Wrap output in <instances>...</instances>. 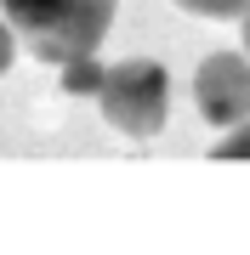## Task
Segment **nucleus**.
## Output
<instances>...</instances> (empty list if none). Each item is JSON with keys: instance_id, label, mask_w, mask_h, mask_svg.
I'll use <instances>...</instances> for the list:
<instances>
[{"instance_id": "f257e3e1", "label": "nucleus", "mask_w": 250, "mask_h": 255, "mask_svg": "<svg viewBox=\"0 0 250 255\" xmlns=\"http://www.w3.org/2000/svg\"><path fill=\"white\" fill-rule=\"evenodd\" d=\"M6 23L23 34L28 57L63 68L68 57H85L102 46L120 0H0Z\"/></svg>"}, {"instance_id": "f03ea898", "label": "nucleus", "mask_w": 250, "mask_h": 255, "mask_svg": "<svg viewBox=\"0 0 250 255\" xmlns=\"http://www.w3.org/2000/svg\"><path fill=\"white\" fill-rule=\"evenodd\" d=\"M97 108H102V119L114 130L148 142V136H159V125L171 114V74L159 63H148V57H125V63L102 68Z\"/></svg>"}, {"instance_id": "7ed1b4c3", "label": "nucleus", "mask_w": 250, "mask_h": 255, "mask_svg": "<svg viewBox=\"0 0 250 255\" xmlns=\"http://www.w3.org/2000/svg\"><path fill=\"white\" fill-rule=\"evenodd\" d=\"M194 102L205 125H245L250 119V57L239 51H211L194 74Z\"/></svg>"}, {"instance_id": "20e7f679", "label": "nucleus", "mask_w": 250, "mask_h": 255, "mask_svg": "<svg viewBox=\"0 0 250 255\" xmlns=\"http://www.w3.org/2000/svg\"><path fill=\"white\" fill-rule=\"evenodd\" d=\"M97 85H102V63H97V51L68 57V63H63V91H68V97H97Z\"/></svg>"}, {"instance_id": "39448f33", "label": "nucleus", "mask_w": 250, "mask_h": 255, "mask_svg": "<svg viewBox=\"0 0 250 255\" xmlns=\"http://www.w3.org/2000/svg\"><path fill=\"white\" fill-rule=\"evenodd\" d=\"M182 11H194V17H245L250 0H176Z\"/></svg>"}, {"instance_id": "423d86ee", "label": "nucleus", "mask_w": 250, "mask_h": 255, "mask_svg": "<svg viewBox=\"0 0 250 255\" xmlns=\"http://www.w3.org/2000/svg\"><path fill=\"white\" fill-rule=\"evenodd\" d=\"M216 159H250V125H233L222 142H216Z\"/></svg>"}, {"instance_id": "0eeeda50", "label": "nucleus", "mask_w": 250, "mask_h": 255, "mask_svg": "<svg viewBox=\"0 0 250 255\" xmlns=\"http://www.w3.org/2000/svg\"><path fill=\"white\" fill-rule=\"evenodd\" d=\"M11 57H17V28H11L6 17H0V74L11 68Z\"/></svg>"}, {"instance_id": "6e6552de", "label": "nucleus", "mask_w": 250, "mask_h": 255, "mask_svg": "<svg viewBox=\"0 0 250 255\" xmlns=\"http://www.w3.org/2000/svg\"><path fill=\"white\" fill-rule=\"evenodd\" d=\"M245 57H250V11H245Z\"/></svg>"}]
</instances>
